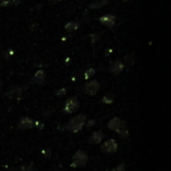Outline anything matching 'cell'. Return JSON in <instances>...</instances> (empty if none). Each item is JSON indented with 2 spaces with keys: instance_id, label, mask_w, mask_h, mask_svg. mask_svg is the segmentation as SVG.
I'll return each instance as SVG.
<instances>
[{
  "instance_id": "6da1fadb",
  "label": "cell",
  "mask_w": 171,
  "mask_h": 171,
  "mask_svg": "<svg viewBox=\"0 0 171 171\" xmlns=\"http://www.w3.org/2000/svg\"><path fill=\"white\" fill-rule=\"evenodd\" d=\"M107 127L110 130L115 131L117 134H119L123 138H127L129 136L127 122L119 118V117H113L112 119H110L107 124Z\"/></svg>"
},
{
  "instance_id": "9a60e30c",
  "label": "cell",
  "mask_w": 171,
  "mask_h": 171,
  "mask_svg": "<svg viewBox=\"0 0 171 171\" xmlns=\"http://www.w3.org/2000/svg\"><path fill=\"white\" fill-rule=\"evenodd\" d=\"M32 170H33V165L31 163H23L18 168V171H32Z\"/></svg>"
},
{
  "instance_id": "52a82bcc",
  "label": "cell",
  "mask_w": 171,
  "mask_h": 171,
  "mask_svg": "<svg viewBox=\"0 0 171 171\" xmlns=\"http://www.w3.org/2000/svg\"><path fill=\"white\" fill-rule=\"evenodd\" d=\"M17 128L20 130H27V129L34 128V119L28 116L21 117L17 123Z\"/></svg>"
},
{
  "instance_id": "ac0fdd59",
  "label": "cell",
  "mask_w": 171,
  "mask_h": 171,
  "mask_svg": "<svg viewBox=\"0 0 171 171\" xmlns=\"http://www.w3.org/2000/svg\"><path fill=\"white\" fill-rule=\"evenodd\" d=\"M66 92H67L66 88H60L59 90H57L55 92V95L56 96H58V97H62L66 94Z\"/></svg>"
},
{
  "instance_id": "7a4b0ae2",
  "label": "cell",
  "mask_w": 171,
  "mask_h": 171,
  "mask_svg": "<svg viewBox=\"0 0 171 171\" xmlns=\"http://www.w3.org/2000/svg\"><path fill=\"white\" fill-rule=\"evenodd\" d=\"M86 123V115L85 114H78L68 121L65 125V128L68 131L73 133H78L81 129L84 127Z\"/></svg>"
},
{
  "instance_id": "9c48e42d",
  "label": "cell",
  "mask_w": 171,
  "mask_h": 171,
  "mask_svg": "<svg viewBox=\"0 0 171 171\" xmlns=\"http://www.w3.org/2000/svg\"><path fill=\"white\" fill-rule=\"evenodd\" d=\"M99 21L103 26H106V27H112V26L115 24V16H113L111 14L104 15V16H102L99 19Z\"/></svg>"
},
{
  "instance_id": "3957f363",
  "label": "cell",
  "mask_w": 171,
  "mask_h": 171,
  "mask_svg": "<svg viewBox=\"0 0 171 171\" xmlns=\"http://www.w3.org/2000/svg\"><path fill=\"white\" fill-rule=\"evenodd\" d=\"M87 162H88V155L83 150H77L72 156V166L73 167H84Z\"/></svg>"
},
{
  "instance_id": "2e32d148",
  "label": "cell",
  "mask_w": 171,
  "mask_h": 171,
  "mask_svg": "<svg viewBox=\"0 0 171 171\" xmlns=\"http://www.w3.org/2000/svg\"><path fill=\"white\" fill-rule=\"evenodd\" d=\"M124 61L126 64H128V65H133L135 62V59H134V56H133L132 54H128L125 56L124 58Z\"/></svg>"
},
{
  "instance_id": "cb8c5ba5",
  "label": "cell",
  "mask_w": 171,
  "mask_h": 171,
  "mask_svg": "<svg viewBox=\"0 0 171 171\" xmlns=\"http://www.w3.org/2000/svg\"><path fill=\"white\" fill-rule=\"evenodd\" d=\"M94 123H95V120L89 121V122H88V127H90V126H93V125H94Z\"/></svg>"
},
{
  "instance_id": "8992f818",
  "label": "cell",
  "mask_w": 171,
  "mask_h": 171,
  "mask_svg": "<svg viewBox=\"0 0 171 171\" xmlns=\"http://www.w3.org/2000/svg\"><path fill=\"white\" fill-rule=\"evenodd\" d=\"M100 88V84L97 80H91L88 81L83 87V91L87 95H90V96H93V95L96 94Z\"/></svg>"
},
{
  "instance_id": "277c9868",
  "label": "cell",
  "mask_w": 171,
  "mask_h": 171,
  "mask_svg": "<svg viewBox=\"0 0 171 171\" xmlns=\"http://www.w3.org/2000/svg\"><path fill=\"white\" fill-rule=\"evenodd\" d=\"M80 107V102L76 96H72L69 99H67L65 104H64V112L71 114L76 112Z\"/></svg>"
},
{
  "instance_id": "8fae6325",
  "label": "cell",
  "mask_w": 171,
  "mask_h": 171,
  "mask_svg": "<svg viewBox=\"0 0 171 171\" xmlns=\"http://www.w3.org/2000/svg\"><path fill=\"white\" fill-rule=\"evenodd\" d=\"M123 68H124V64L122 61H120V60H116L115 62H114L111 67H110V72H111L112 74H119L122 72L123 70Z\"/></svg>"
},
{
  "instance_id": "5b68a950",
  "label": "cell",
  "mask_w": 171,
  "mask_h": 171,
  "mask_svg": "<svg viewBox=\"0 0 171 171\" xmlns=\"http://www.w3.org/2000/svg\"><path fill=\"white\" fill-rule=\"evenodd\" d=\"M117 149H118V143H117L115 139H112V138L106 140L101 146V151L106 154L115 153Z\"/></svg>"
},
{
  "instance_id": "e0dca14e",
  "label": "cell",
  "mask_w": 171,
  "mask_h": 171,
  "mask_svg": "<svg viewBox=\"0 0 171 171\" xmlns=\"http://www.w3.org/2000/svg\"><path fill=\"white\" fill-rule=\"evenodd\" d=\"M95 74V69H93V68H89L88 70H86L84 72V78L86 79H90L91 76H93Z\"/></svg>"
},
{
  "instance_id": "603a6c76",
  "label": "cell",
  "mask_w": 171,
  "mask_h": 171,
  "mask_svg": "<svg viewBox=\"0 0 171 171\" xmlns=\"http://www.w3.org/2000/svg\"><path fill=\"white\" fill-rule=\"evenodd\" d=\"M12 0H1V4L2 5H6V4H8V3H10Z\"/></svg>"
},
{
  "instance_id": "7c38bea8",
  "label": "cell",
  "mask_w": 171,
  "mask_h": 171,
  "mask_svg": "<svg viewBox=\"0 0 171 171\" xmlns=\"http://www.w3.org/2000/svg\"><path fill=\"white\" fill-rule=\"evenodd\" d=\"M33 81L36 83V84H43L45 81V72L43 70H38L35 74H34Z\"/></svg>"
},
{
  "instance_id": "ffe728a7",
  "label": "cell",
  "mask_w": 171,
  "mask_h": 171,
  "mask_svg": "<svg viewBox=\"0 0 171 171\" xmlns=\"http://www.w3.org/2000/svg\"><path fill=\"white\" fill-rule=\"evenodd\" d=\"M111 171H125V165L123 164V163L122 164H119V165H117L116 167H114Z\"/></svg>"
},
{
  "instance_id": "5bb4252c",
  "label": "cell",
  "mask_w": 171,
  "mask_h": 171,
  "mask_svg": "<svg viewBox=\"0 0 171 171\" xmlns=\"http://www.w3.org/2000/svg\"><path fill=\"white\" fill-rule=\"evenodd\" d=\"M79 27V24L77 22H69V23H67L65 25V29L67 31H74Z\"/></svg>"
},
{
  "instance_id": "4fadbf2b",
  "label": "cell",
  "mask_w": 171,
  "mask_h": 171,
  "mask_svg": "<svg viewBox=\"0 0 171 171\" xmlns=\"http://www.w3.org/2000/svg\"><path fill=\"white\" fill-rule=\"evenodd\" d=\"M113 101H114V95L111 93L106 94L105 96L102 98V102L105 104H111Z\"/></svg>"
},
{
  "instance_id": "44dd1931",
  "label": "cell",
  "mask_w": 171,
  "mask_h": 171,
  "mask_svg": "<svg viewBox=\"0 0 171 171\" xmlns=\"http://www.w3.org/2000/svg\"><path fill=\"white\" fill-rule=\"evenodd\" d=\"M34 127H35V128H43L44 125H43L42 122H40V121L34 120Z\"/></svg>"
},
{
  "instance_id": "7402d4cb",
  "label": "cell",
  "mask_w": 171,
  "mask_h": 171,
  "mask_svg": "<svg viewBox=\"0 0 171 171\" xmlns=\"http://www.w3.org/2000/svg\"><path fill=\"white\" fill-rule=\"evenodd\" d=\"M42 154H44L46 157H49L50 156V154H51V152L49 149H44V150H42Z\"/></svg>"
},
{
  "instance_id": "30bf717a",
  "label": "cell",
  "mask_w": 171,
  "mask_h": 171,
  "mask_svg": "<svg viewBox=\"0 0 171 171\" xmlns=\"http://www.w3.org/2000/svg\"><path fill=\"white\" fill-rule=\"evenodd\" d=\"M104 138V134L102 131H94L89 137V142L91 144H99Z\"/></svg>"
},
{
  "instance_id": "d6986e66",
  "label": "cell",
  "mask_w": 171,
  "mask_h": 171,
  "mask_svg": "<svg viewBox=\"0 0 171 171\" xmlns=\"http://www.w3.org/2000/svg\"><path fill=\"white\" fill-rule=\"evenodd\" d=\"M106 3H107V1H106V0H105L104 2H98V1H97V2H95L94 4L90 5V7H91V8H94V9H95V8H99V7L105 5Z\"/></svg>"
},
{
  "instance_id": "ba28073f",
  "label": "cell",
  "mask_w": 171,
  "mask_h": 171,
  "mask_svg": "<svg viewBox=\"0 0 171 171\" xmlns=\"http://www.w3.org/2000/svg\"><path fill=\"white\" fill-rule=\"evenodd\" d=\"M23 88L21 86L15 85L10 87V88L7 90L6 92V96L9 98V99H19L21 98V96L23 95Z\"/></svg>"
}]
</instances>
